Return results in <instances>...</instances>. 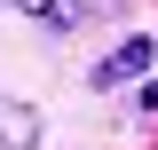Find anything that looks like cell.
Here are the masks:
<instances>
[{"label":"cell","mask_w":158,"mask_h":150,"mask_svg":"<svg viewBox=\"0 0 158 150\" xmlns=\"http://www.w3.org/2000/svg\"><path fill=\"white\" fill-rule=\"evenodd\" d=\"M135 111H142V119L158 111V79H142V87H135Z\"/></svg>","instance_id":"2"},{"label":"cell","mask_w":158,"mask_h":150,"mask_svg":"<svg viewBox=\"0 0 158 150\" xmlns=\"http://www.w3.org/2000/svg\"><path fill=\"white\" fill-rule=\"evenodd\" d=\"M8 8H32V16H40V8H48V0H8Z\"/></svg>","instance_id":"3"},{"label":"cell","mask_w":158,"mask_h":150,"mask_svg":"<svg viewBox=\"0 0 158 150\" xmlns=\"http://www.w3.org/2000/svg\"><path fill=\"white\" fill-rule=\"evenodd\" d=\"M150 63H158V40H150V32H127L111 56L87 71V87H127V79H150Z\"/></svg>","instance_id":"1"}]
</instances>
